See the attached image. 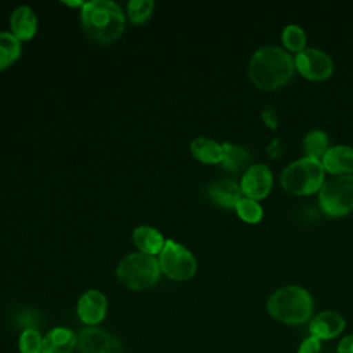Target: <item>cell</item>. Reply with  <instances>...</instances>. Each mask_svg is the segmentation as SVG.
I'll list each match as a JSON object with an SVG mask.
<instances>
[{"mask_svg":"<svg viewBox=\"0 0 353 353\" xmlns=\"http://www.w3.org/2000/svg\"><path fill=\"white\" fill-rule=\"evenodd\" d=\"M117 279L131 290H145L156 284L160 276L159 261L142 252L127 255L117 266Z\"/></svg>","mask_w":353,"mask_h":353,"instance_id":"5b68a950","label":"cell"},{"mask_svg":"<svg viewBox=\"0 0 353 353\" xmlns=\"http://www.w3.org/2000/svg\"><path fill=\"white\" fill-rule=\"evenodd\" d=\"M80 353H121L123 346L119 339L98 328H85L77 339Z\"/></svg>","mask_w":353,"mask_h":353,"instance_id":"30bf717a","label":"cell"},{"mask_svg":"<svg viewBox=\"0 0 353 353\" xmlns=\"http://www.w3.org/2000/svg\"><path fill=\"white\" fill-rule=\"evenodd\" d=\"M302 146H303V152H305L306 157L321 161V159L324 157V154L330 149L328 148V137L321 130L310 131L305 137Z\"/></svg>","mask_w":353,"mask_h":353,"instance_id":"ffe728a7","label":"cell"},{"mask_svg":"<svg viewBox=\"0 0 353 353\" xmlns=\"http://www.w3.org/2000/svg\"><path fill=\"white\" fill-rule=\"evenodd\" d=\"M77 339L68 328H54L44 339L41 353H72Z\"/></svg>","mask_w":353,"mask_h":353,"instance_id":"2e32d148","label":"cell"},{"mask_svg":"<svg viewBox=\"0 0 353 353\" xmlns=\"http://www.w3.org/2000/svg\"><path fill=\"white\" fill-rule=\"evenodd\" d=\"M294 58L280 47L259 48L250 61V79L259 90H276L294 74Z\"/></svg>","mask_w":353,"mask_h":353,"instance_id":"6da1fadb","label":"cell"},{"mask_svg":"<svg viewBox=\"0 0 353 353\" xmlns=\"http://www.w3.org/2000/svg\"><path fill=\"white\" fill-rule=\"evenodd\" d=\"M345 330V319L332 310H325L316 314L309 323L310 336L320 341H327L338 336Z\"/></svg>","mask_w":353,"mask_h":353,"instance_id":"8fae6325","label":"cell"},{"mask_svg":"<svg viewBox=\"0 0 353 353\" xmlns=\"http://www.w3.org/2000/svg\"><path fill=\"white\" fill-rule=\"evenodd\" d=\"M208 197L221 207L232 208L241 199V188L232 179H221L211 183L207 189Z\"/></svg>","mask_w":353,"mask_h":353,"instance_id":"5bb4252c","label":"cell"},{"mask_svg":"<svg viewBox=\"0 0 353 353\" xmlns=\"http://www.w3.org/2000/svg\"><path fill=\"white\" fill-rule=\"evenodd\" d=\"M190 153L201 163L216 164L222 161L223 149L222 145H219L218 142L210 138L199 137L190 142Z\"/></svg>","mask_w":353,"mask_h":353,"instance_id":"d6986e66","label":"cell"},{"mask_svg":"<svg viewBox=\"0 0 353 353\" xmlns=\"http://www.w3.org/2000/svg\"><path fill=\"white\" fill-rule=\"evenodd\" d=\"M338 353H353V335L343 336L338 343Z\"/></svg>","mask_w":353,"mask_h":353,"instance_id":"83f0119b","label":"cell"},{"mask_svg":"<svg viewBox=\"0 0 353 353\" xmlns=\"http://www.w3.org/2000/svg\"><path fill=\"white\" fill-rule=\"evenodd\" d=\"M262 120H263V123H265L269 128H276V127H277V123H279V121H277V114H276L273 106L266 105V106L263 108V110H262Z\"/></svg>","mask_w":353,"mask_h":353,"instance_id":"4316f807","label":"cell"},{"mask_svg":"<svg viewBox=\"0 0 353 353\" xmlns=\"http://www.w3.org/2000/svg\"><path fill=\"white\" fill-rule=\"evenodd\" d=\"M132 240L134 244L137 245V248L146 255H156L160 254V251L163 250L165 240L164 237L160 234V232H157L153 228L149 226H139L134 230L132 233Z\"/></svg>","mask_w":353,"mask_h":353,"instance_id":"e0dca14e","label":"cell"},{"mask_svg":"<svg viewBox=\"0 0 353 353\" xmlns=\"http://www.w3.org/2000/svg\"><path fill=\"white\" fill-rule=\"evenodd\" d=\"M81 23L91 39L109 44L121 36L125 18L116 3L94 0L81 6Z\"/></svg>","mask_w":353,"mask_h":353,"instance_id":"7a4b0ae2","label":"cell"},{"mask_svg":"<svg viewBox=\"0 0 353 353\" xmlns=\"http://www.w3.org/2000/svg\"><path fill=\"white\" fill-rule=\"evenodd\" d=\"M272 172L265 164H252L247 168L241 178V192L252 200L265 199L272 188Z\"/></svg>","mask_w":353,"mask_h":353,"instance_id":"9c48e42d","label":"cell"},{"mask_svg":"<svg viewBox=\"0 0 353 353\" xmlns=\"http://www.w3.org/2000/svg\"><path fill=\"white\" fill-rule=\"evenodd\" d=\"M319 203L321 210L332 218L353 211V175H335L320 188Z\"/></svg>","mask_w":353,"mask_h":353,"instance_id":"8992f818","label":"cell"},{"mask_svg":"<svg viewBox=\"0 0 353 353\" xmlns=\"http://www.w3.org/2000/svg\"><path fill=\"white\" fill-rule=\"evenodd\" d=\"M321 350V341L314 336H307L302 341L298 347V353H320Z\"/></svg>","mask_w":353,"mask_h":353,"instance_id":"484cf974","label":"cell"},{"mask_svg":"<svg viewBox=\"0 0 353 353\" xmlns=\"http://www.w3.org/2000/svg\"><path fill=\"white\" fill-rule=\"evenodd\" d=\"M154 3L152 0H131L127 4V14L132 23H143L153 11Z\"/></svg>","mask_w":353,"mask_h":353,"instance_id":"603a6c76","label":"cell"},{"mask_svg":"<svg viewBox=\"0 0 353 353\" xmlns=\"http://www.w3.org/2000/svg\"><path fill=\"white\" fill-rule=\"evenodd\" d=\"M223 156H222V168L230 174H240L241 171H247L250 164V153L247 149L233 143H223Z\"/></svg>","mask_w":353,"mask_h":353,"instance_id":"ac0fdd59","label":"cell"},{"mask_svg":"<svg viewBox=\"0 0 353 353\" xmlns=\"http://www.w3.org/2000/svg\"><path fill=\"white\" fill-rule=\"evenodd\" d=\"M280 181L281 186L292 194H312L324 183V167L321 161L305 156L285 167Z\"/></svg>","mask_w":353,"mask_h":353,"instance_id":"277c9868","label":"cell"},{"mask_svg":"<svg viewBox=\"0 0 353 353\" xmlns=\"http://www.w3.org/2000/svg\"><path fill=\"white\" fill-rule=\"evenodd\" d=\"M43 341L36 330H25L19 338L21 353H41Z\"/></svg>","mask_w":353,"mask_h":353,"instance_id":"d4e9b609","label":"cell"},{"mask_svg":"<svg viewBox=\"0 0 353 353\" xmlns=\"http://www.w3.org/2000/svg\"><path fill=\"white\" fill-rule=\"evenodd\" d=\"M160 270L174 280H189L197 269L194 256L183 245L167 240L163 250L159 254Z\"/></svg>","mask_w":353,"mask_h":353,"instance_id":"52a82bcc","label":"cell"},{"mask_svg":"<svg viewBox=\"0 0 353 353\" xmlns=\"http://www.w3.org/2000/svg\"><path fill=\"white\" fill-rule=\"evenodd\" d=\"M11 30L18 40H29L37 30V18L30 7L21 6L11 15Z\"/></svg>","mask_w":353,"mask_h":353,"instance_id":"9a60e30c","label":"cell"},{"mask_svg":"<svg viewBox=\"0 0 353 353\" xmlns=\"http://www.w3.org/2000/svg\"><path fill=\"white\" fill-rule=\"evenodd\" d=\"M268 312L280 323L290 325L303 324L312 316L313 299L303 287L285 285L270 295Z\"/></svg>","mask_w":353,"mask_h":353,"instance_id":"3957f363","label":"cell"},{"mask_svg":"<svg viewBox=\"0 0 353 353\" xmlns=\"http://www.w3.org/2000/svg\"><path fill=\"white\" fill-rule=\"evenodd\" d=\"M283 43L288 50L299 52L305 50V44H306L305 32L296 25H290L283 30Z\"/></svg>","mask_w":353,"mask_h":353,"instance_id":"cb8c5ba5","label":"cell"},{"mask_svg":"<svg viewBox=\"0 0 353 353\" xmlns=\"http://www.w3.org/2000/svg\"><path fill=\"white\" fill-rule=\"evenodd\" d=\"M108 302L102 292L91 290L81 295L77 303V313L85 324H98L106 314Z\"/></svg>","mask_w":353,"mask_h":353,"instance_id":"7c38bea8","label":"cell"},{"mask_svg":"<svg viewBox=\"0 0 353 353\" xmlns=\"http://www.w3.org/2000/svg\"><path fill=\"white\" fill-rule=\"evenodd\" d=\"M298 72L309 80H325L332 73L331 58L320 50L305 48L295 55L294 59Z\"/></svg>","mask_w":353,"mask_h":353,"instance_id":"ba28073f","label":"cell"},{"mask_svg":"<svg viewBox=\"0 0 353 353\" xmlns=\"http://www.w3.org/2000/svg\"><path fill=\"white\" fill-rule=\"evenodd\" d=\"M234 208L237 211V215L248 223H256L262 218V207L256 200L241 197Z\"/></svg>","mask_w":353,"mask_h":353,"instance_id":"7402d4cb","label":"cell"},{"mask_svg":"<svg viewBox=\"0 0 353 353\" xmlns=\"http://www.w3.org/2000/svg\"><path fill=\"white\" fill-rule=\"evenodd\" d=\"M324 171L334 175H347L353 171V148L338 145L327 150L321 159Z\"/></svg>","mask_w":353,"mask_h":353,"instance_id":"4fadbf2b","label":"cell"},{"mask_svg":"<svg viewBox=\"0 0 353 353\" xmlns=\"http://www.w3.org/2000/svg\"><path fill=\"white\" fill-rule=\"evenodd\" d=\"M21 54V43L12 34L0 32V70L10 66Z\"/></svg>","mask_w":353,"mask_h":353,"instance_id":"44dd1931","label":"cell"}]
</instances>
